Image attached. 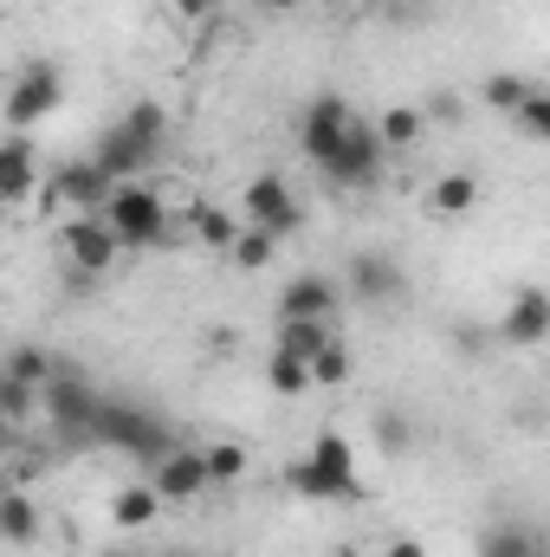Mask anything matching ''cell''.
<instances>
[{"mask_svg": "<svg viewBox=\"0 0 550 557\" xmlns=\"http://www.w3.org/2000/svg\"><path fill=\"white\" fill-rule=\"evenodd\" d=\"M285 486H291L298 499H357V493H363V480H357V447H350L337 428H317L311 454L285 467Z\"/></svg>", "mask_w": 550, "mask_h": 557, "instance_id": "1", "label": "cell"}, {"mask_svg": "<svg viewBox=\"0 0 550 557\" xmlns=\"http://www.w3.org/2000/svg\"><path fill=\"white\" fill-rule=\"evenodd\" d=\"M98 221L117 234L124 253H142V247H162L168 240V208H162V195L149 182H117L111 201L98 208Z\"/></svg>", "mask_w": 550, "mask_h": 557, "instance_id": "2", "label": "cell"}, {"mask_svg": "<svg viewBox=\"0 0 550 557\" xmlns=\"http://www.w3.org/2000/svg\"><path fill=\"white\" fill-rule=\"evenodd\" d=\"M85 441H98V447H111V454H137V460H155V454L175 447L168 428H162V416H149V409H137V403H117V396L98 403Z\"/></svg>", "mask_w": 550, "mask_h": 557, "instance_id": "3", "label": "cell"}, {"mask_svg": "<svg viewBox=\"0 0 550 557\" xmlns=\"http://www.w3.org/2000/svg\"><path fill=\"white\" fill-rule=\"evenodd\" d=\"M59 104H65V72H59L52 59H33V65H20V78L7 85L0 124H7V137H33V124H46Z\"/></svg>", "mask_w": 550, "mask_h": 557, "instance_id": "4", "label": "cell"}, {"mask_svg": "<svg viewBox=\"0 0 550 557\" xmlns=\"http://www.w3.org/2000/svg\"><path fill=\"white\" fill-rule=\"evenodd\" d=\"M240 221H247V227H260V234H273V240H285V234H298L304 208L291 201V188H285V175H278V169H260V175L240 188Z\"/></svg>", "mask_w": 550, "mask_h": 557, "instance_id": "5", "label": "cell"}, {"mask_svg": "<svg viewBox=\"0 0 550 557\" xmlns=\"http://www.w3.org/2000/svg\"><path fill=\"white\" fill-rule=\"evenodd\" d=\"M350 124H357V104H350V98H337V91H324V98H311V104H304V117H298V149L324 169V162L337 156V143L350 137Z\"/></svg>", "mask_w": 550, "mask_h": 557, "instance_id": "6", "label": "cell"}, {"mask_svg": "<svg viewBox=\"0 0 550 557\" xmlns=\"http://www.w3.org/2000/svg\"><path fill=\"white\" fill-rule=\"evenodd\" d=\"M98 389L85 383V376H72V370H52V383H39V409H46V421L52 428H65V434H91V416H98Z\"/></svg>", "mask_w": 550, "mask_h": 557, "instance_id": "7", "label": "cell"}, {"mask_svg": "<svg viewBox=\"0 0 550 557\" xmlns=\"http://www.w3.org/2000/svg\"><path fill=\"white\" fill-rule=\"evenodd\" d=\"M59 234H65V260H72V273H78V278H104L117 260H124L117 234H111L98 214H72Z\"/></svg>", "mask_w": 550, "mask_h": 557, "instance_id": "8", "label": "cell"}, {"mask_svg": "<svg viewBox=\"0 0 550 557\" xmlns=\"http://www.w3.org/2000/svg\"><path fill=\"white\" fill-rule=\"evenodd\" d=\"M383 156H389V149H383L376 131L357 117V124H350V137L337 143V156L324 162V175H330L337 188H376V182H383Z\"/></svg>", "mask_w": 550, "mask_h": 557, "instance_id": "9", "label": "cell"}, {"mask_svg": "<svg viewBox=\"0 0 550 557\" xmlns=\"http://www.w3.org/2000/svg\"><path fill=\"white\" fill-rule=\"evenodd\" d=\"M149 486H155V499H162V506H188V499H201V493H208L201 447H168V454H155Z\"/></svg>", "mask_w": 550, "mask_h": 557, "instance_id": "10", "label": "cell"}, {"mask_svg": "<svg viewBox=\"0 0 550 557\" xmlns=\"http://www.w3.org/2000/svg\"><path fill=\"white\" fill-rule=\"evenodd\" d=\"M550 337V298L545 285H518V298L505 305V318H499V344H512V350H538Z\"/></svg>", "mask_w": 550, "mask_h": 557, "instance_id": "11", "label": "cell"}, {"mask_svg": "<svg viewBox=\"0 0 550 557\" xmlns=\"http://www.w3.org/2000/svg\"><path fill=\"white\" fill-rule=\"evenodd\" d=\"M155 156H162V149H155V143H142V137H130L124 124H111L104 137L91 143V162H98L111 182H137V175H149V169H155Z\"/></svg>", "mask_w": 550, "mask_h": 557, "instance_id": "12", "label": "cell"}, {"mask_svg": "<svg viewBox=\"0 0 550 557\" xmlns=\"http://www.w3.org/2000/svg\"><path fill=\"white\" fill-rule=\"evenodd\" d=\"M111 188H117V182H111L91 156H78V162H65V169L52 175V201H65L72 214H98V208L111 201Z\"/></svg>", "mask_w": 550, "mask_h": 557, "instance_id": "13", "label": "cell"}, {"mask_svg": "<svg viewBox=\"0 0 550 557\" xmlns=\"http://www.w3.org/2000/svg\"><path fill=\"white\" fill-rule=\"evenodd\" d=\"M343 285L357 305H389V298H402V267H396V253H350Z\"/></svg>", "mask_w": 550, "mask_h": 557, "instance_id": "14", "label": "cell"}, {"mask_svg": "<svg viewBox=\"0 0 550 557\" xmlns=\"http://www.w3.org/2000/svg\"><path fill=\"white\" fill-rule=\"evenodd\" d=\"M39 182V149L33 137H0V201H26Z\"/></svg>", "mask_w": 550, "mask_h": 557, "instance_id": "15", "label": "cell"}, {"mask_svg": "<svg viewBox=\"0 0 550 557\" xmlns=\"http://www.w3.org/2000/svg\"><path fill=\"white\" fill-rule=\"evenodd\" d=\"M39 532H46V519H39L33 493H20V486H0V545L26 552V545H39Z\"/></svg>", "mask_w": 550, "mask_h": 557, "instance_id": "16", "label": "cell"}, {"mask_svg": "<svg viewBox=\"0 0 550 557\" xmlns=\"http://www.w3.org/2000/svg\"><path fill=\"white\" fill-rule=\"evenodd\" d=\"M337 311V285L324 273H298L278 292V318H330Z\"/></svg>", "mask_w": 550, "mask_h": 557, "instance_id": "17", "label": "cell"}, {"mask_svg": "<svg viewBox=\"0 0 550 557\" xmlns=\"http://www.w3.org/2000/svg\"><path fill=\"white\" fill-rule=\"evenodd\" d=\"M155 519H162V499H155L149 480H130V486L111 493V525H117V532H149Z\"/></svg>", "mask_w": 550, "mask_h": 557, "instance_id": "18", "label": "cell"}, {"mask_svg": "<svg viewBox=\"0 0 550 557\" xmlns=\"http://www.w3.org/2000/svg\"><path fill=\"white\" fill-rule=\"evenodd\" d=\"M473 208H479V175H466V169H453L427 188V214H440V221H460Z\"/></svg>", "mask_w": 550, "mask_h": 557, "instance_id": "19", "label": "cell"}, {"mask_svg": "<svg viewBox=\"0 0 550 557\" xmlns=\"http://www.w3.org/2000/svg\"><path fill=\"white\" fill-rule=\"evenodd\" d=\"M479 557H545V539L532 532V525H486L479 532Z\"/></svg>", "mask_w": 550, "mask_h": 557, "instance_id": "20", "label": "cell"}, {"mask_svg": "<svg viewBox=\"0 0 550 557\" xmlns=\"http://www.w3.org/2000/svg\"><path fill=\"white\" fill-rule=\"evenodd\" d=\"M304 370H311V389H337V383H350L357 357H350V344H343V337H330L324 350H311V357H304Z\"/></svg>", "mask_w": 550, "mask_h": 557, "instance_id": "21", "label": "cell"}, {"mask_svg": "<svg viewBox=\"0 0 550 557\" xmlns=\"http://www.w3.org/2000/svg\"><path fill=\"white\" fill-rule=\"evenodd\" d=\"M337 331H330V318H278V350H291V357H311V350H324Z\"/></svg>", "mask_w": 550, "mask_h": 557, "instance_id": "22", "label": "cell"}, {"mask_svg": "<svg viewBox=\"0 0 550 557\" xmlns=\"http://www.w3.org/2000/svg\"><path fill=\"white\" fill-rule=\"evenodd\" d=\"M370 131H376V143H383V149H414L427 124H421V111H414V104H389Z\"/></svg>", "mask_w": 550, "mask_h": 557, "instance_id": "23", "label": "cell"}, {"mask_svg": "<svg viewBox=\"0 0 550 557\" xmlns=\"http://www.w3.org/2000/svg\"><path fill=\"white\" fill-rule=\"evenodd\" d=\"M505 124H512L525 143H550V91H538V85H532V91L512 104V117H505Z\"/></svg>", "mask_w": 550, "mask_h": 557, "instance_id": "24", "label": "cell"}, {"mask_svg": "<svg viewBox=\"0 0 550 557\" xmlns=\"http://www.w3.org/2000/svg\"><path fill=\"white\" fill-rule=\"evenodd\" d=\"M52 350H39V344H20V350H7V363H0V376H13V383H26V389H39V383H52Z\"/></svg>", "mask_w": 550, "mask_h": 557, "instance_id": "25", "label": "cell"}, {"mask_svg": "<svg viewBox=\"0 0 550 557\" xmlns=\"http://www.w3.org/2000/svg\"><path fill=\"white\" fill-rule=\"evenodd\" d=\"M201 467H208V486H240L247 480V447L240 441H214V447H201Z\"/></svg>", "mask_w": 550, "mask_h": 557, "instance_id": "26", "label": "cell"}, {"mask_svg": "<svg viewBox=\"0 0 550 557\" xmlns=\"http://www.w3.org/2000/svg\"><path fill=\"white\" fill-rule=\"evenodd\" d=\"M188 227H195V240H201V247H214V253H227V247H234V234H240V221H234L227 208H188Z\"/></svg>", "mask_w": 550, "mask_h": 557, "instance_id": "27", "label": "cell"}, {"mask_svg": "<svg viewBox=\"0 0 550 557\" xmlns=\"http://www.w3.org/2000/svg\"><path fill=\"white\" fill-rule=\"evenodd\" d=\"M227 253H234V267H240V273H266V267H273V253H278V240H273V234H260V227H240Z\"/></svg>", "mask_w": 550, "mask_h": 557, "instance_id": "28", "label": "cell"}, {"mask_svg": "<svg viewBox=\"0 0 550 557\" xmlns=\"http://www.w3.org/2000/svg\"><path fill=\"white\" fill-rule=\"evenodd\" d=\"M266 389H273V396H304V389H311V370H304V357L273 350V363H266Z\"/></svg>", "mask_w": 550, "mask_h": 557, "instance_id": "29", "label": "cell"}, {"mask_svg": "<svg viewBox=\"0 0 550 557\" xmlns=\"http://www.w3.org/2000/svg\"><path fill=\"white\" fill-rule=\"evenodd\" d=\"M117 124H124V131H130V137L155 143V149H162V137H168V111H162V104H155V98H137V104H130V111H124V117H117Z\"/></svg>", "mask_w": 550, "mask_h": 557, "instance_id": "30", "label": "cell"}, {"mask_svg": "<svg viewBox=\"0 0 550 557\" xmlns=\"http://www.w3.org/2000/svg\"><path fill=\"white\" fill-rule=\"evenodd\" d=\"M525 91H532V78H518V72H492V78H486V91H479V98H486V104H492V111H499V117H512V104H518V98H525Z\"/></svg>", "mask_w": 550, "mask_h": 557, "instance_id": "31", "label": "cell"}, {"mask_svg": "<svg viewBox=\"0 0 550 557\" xmlns=\"http://www.w3.org/2000/svg\"><path fill=\"white\" fill-rule=\"evenodd\" d=\"M39 409V389H26V383H13V376H0V421L7 428H20V421Z\"/></svg>", "mask_w": 550, "mask_h": 557, "instance_id": "32", "label": "cell"}, {"mask_svg": "<svg viewBox=\"0 0 550 557\" xmlns=\"http://www.w3.org/2000/svg\"><path fill=\"white\" fill-rule=\"evenodd\" d=\"M414 111H421V124H460V117H466V104H460L453 91H434V98L414 104Z\"/></svg>", "mask_w": 550, "mask_h": 557, "instance_id": "33", "label": "cell"}, {"mask_svg": "<svg viewBox=\"0 0 550 557\" xmlns=\"http://www.w3.org/2000/svg\"><path fill=\"white\" fill-rule=\"evenodd\" d=\"M376 441L389 447V454H402L414 434H409V416H376Z\"/></svg>", "mask_w": 550, "mask_h": 557, "instance_id": "34", "label": "cell"}, {"mask_svg": "<svg viewBox=\"0 0 550 557\" xmlns=\"http://www.w3.org/2000/svg\"><path fill=\"white\" fill-rule=\"evenodd\" d=\"M168 7H175L182 20H214V13H221L227 0H168Z\"/></svg>", "mask_w": 550, "mask_h": 557, "instance_id": "35", "label": "cell"}, {"mask_svg": "<svg viewBox=\"0 0 550 557\" xmlns=\"http://www.w3.org/2000/svg\"><path fill=\"white\" fill-rule=\"evenodd\" d=\"M376 557H427V552H421V539H389Z\"/></svg>", "mask_w": 550, "mask_h": 557, "instance_id": "36", "label": "cell"}, {"mask_svg": "<svg viewBox=\"0 0 550 557\" xmlns=\"http://www.w3.org/2000/svg\"><path fill=\"white\" fill-rule=\"evenodd\" d=\"M253 7H260V13H298L304 0H253Z\"/></svg>", "mask_w": 550, "mask_h": 557, "instance_id": "37", "label": "cell"}, {"mask_svg": "<svg viewBox=\"0 0 550 557\" xmlns=\"http://www.w3.org/2000/svg\"><path fill=\"white\" fill-rule=\"evenodd\" d=\"M98 557H142L137 545H111V552H98Z\"/></svg>", "mask_w": 550, "mask_h": 557, "instance_id": "38", "label": "cell"}, {"mask_svg": "<svg viewBox=\"0 0 550 557\" xmlns=\"http://www.w3.org/2000/svg\"><path fill=\"white\" fill-rule=\"evenodd\" d=\"M7 447H13V428H7V421H0V454H7Z\"/></svg>", "mask_w": 550, "mask_h": 557, "instance_id": "39", "label": "cell"}, {"mask_svg": "<svg viewBox=\"0 0 550 557\" xmlns=\"http://www.w3.org/2000/svg\"><path fill=\"white\" fill-rule=\"evenodd\" d=\"M317 7H343V0H317Z\"/></svg>", "mask_w": 550, "mask_h": 557, "instance_id": "40", "label": "cell"}]
</instances>
